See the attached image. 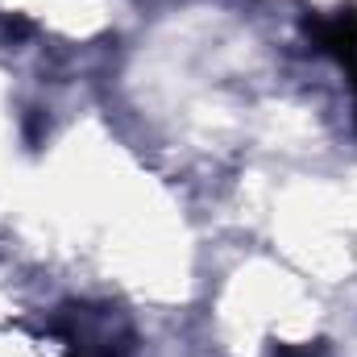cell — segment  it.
I'll return each instance as SVG.
<instances>
[{"instance_id": "cell-1", "label": "cell", "mask_w": 357, "mask_h": 357, "mask_svg": "<svg viewBox=\"0 0 357 357\" xmlns=\"http://www.w3.org/2000/svg\"><path fill=\"white\" fill-rule=\"evenodd\" d=\"M303 33L312 38V46L320 54H333L345 67V75H349V84L357 91V8L354 4H341L333 13H307Z\"/></svg>"}]
</instances>
